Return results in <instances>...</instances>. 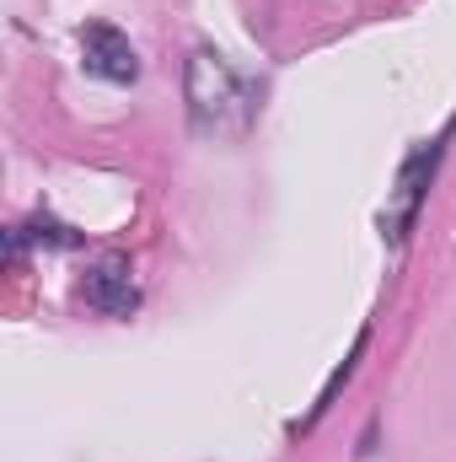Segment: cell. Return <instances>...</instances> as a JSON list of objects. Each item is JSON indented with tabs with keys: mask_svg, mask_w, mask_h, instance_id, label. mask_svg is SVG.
I'll return each instance as SVG.
<instances>
[{
	"mask_svg": "<svg viewBox=\"0 0 456 462\" xmlns=\"http://www.w3.org/2000/svg\"><path fill=\"white\" fill-rule=\"evenodd\" d=\"M183 97H188V124L199 134H210V140H242L258 124V108H263V87L215 49L188 54Z\"/></svg>",
	"mask_w": 456,
	"mask_h": 462,
	"instance_id": "1",
	"label": "cell"
},
{
	"mask_svg": "<svg viewBox=\"0 0 456 462\" xmlns=\"http://www.w3.org/2000/svg\"><path fill=\"white\" fill-rule=\"evenodd\" d=\"M81 307L97 312V318H129L140 307V285H134V269L123 253H103L87 274H81Z\"/></svg>",
	"mask_w": 456,
	"mask_h": 462,
	"instance_id": "2",
	"label": "cell"
},
{
	"mask_svg": "<svg viewBox=\"0 0 456 462\" xmlns=\"http://www.w3.org/2000/svg\"><path fill=\"white\" fill-rule=\"evenodd\" d=\"M81 65H87V76H97L108 87H134L140 81V54L114 22L81 27Z\"/></svg>",
	"mask_w": 456,
	"mask_h": 462,
	"instance_id": "3",
	"label": "cell"
},
{
	"mask_svg": "<svg viewBox=\"0 0 456 462\" xmlns=\"http://www.w3.org/2000/svg\"><path fill=\"white\" fill-rule=\"evenodd\" d=\"M435 162H441V140L424 145V151H414V156L403 162V172H397V194H392V216H387L392 242H403V236L414 231V221H419V205H424V189H430Z\"/></svg>",
	"mask_w": 456,
	"mask_h": 462,
	"instance_id": "4",
	"label": "cell"
}]
</instances>
